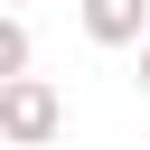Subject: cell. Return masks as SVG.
Segmentation results:
<instances>
[{
	"label": "cell",
	"mask_w": 150,
	"mask_h": 150,
	"mask_svg": "<svg viewBox=\"0 0 150 150\" xmlns=\"http://www.w3.org/2000/svg\"><path fill=\"white\" fill-rule=\"evenodd\" d=\"M0 131H9L19 150H47V141L66 131V103H56V84H47V75H19V84H0Z\"/></svg>",
	"instance_id": "cell-1"
},
{
	"label": "cell",
	"mask_w": 150,
	"mask_h": 150,
	"mask_svg": "<svg viewBox=\"0 0 150 150\" xmlns=\"http://www.w3.org/2000/svg\"><path fill=\"white\" fill-rule=\"evenodd\" d=\"M94 47H150V0H75Z\"/></svg>",
	"instance_id": "cell-2"
},
{
	"label": "cell",
	"mask_w": 150,
	"mask_h": 150,
	"mask_svg": "<svg viewBox=\"0 0 150 150\" xmlns=\"http://www.w3.org/2000/svg\"><path fill=\"white\" fill-rule=\"evenodd\" d=\"M28 66H38V38H28V19L9 9V19H0V84H19Z\"/></svg>",
	"instance_id": "cell-3"
},
{
	"label": "cell",
	"mask_w": 150,
	"mask_h": 150,
	"mask_svg": "<svg viewBox=\"0 0 150 150\" xmlns=\"http://www.w3.org/2000/svg\"><path fill=\"white\" fill-rule=\"evenodd\" d=\"M131 84H141V94H150V47H141V75H131Z\"/></svg>",
	"instance_id": "cell-4"
},
{
	"label": "cell",
	"mask_w": 150,
	"mask_h": 150,
	"mask_svg": "<svg viewBox=\"0 0 150 150\" xmlns=\"http://www.w3.org/2000/svg\"><path fill=\"white\" fill-rule=\"evenodd\" d=\"M9 9H19V0H9Z\"/></svg>",
	"instance_id": "cell-5"
}]
</instances>
